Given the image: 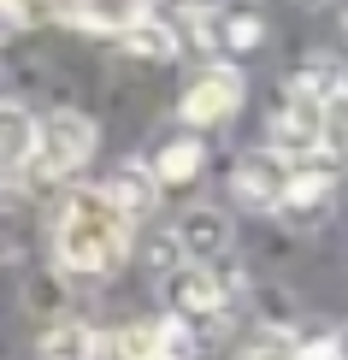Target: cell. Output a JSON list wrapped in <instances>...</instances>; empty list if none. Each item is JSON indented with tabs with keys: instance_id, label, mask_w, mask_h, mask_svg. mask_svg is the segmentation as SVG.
I'll return each instance as SVG.
<instances>
[{
	"instance_id": "2e32d148",
	"label": "cell",
	"mask_w": 348,
	"mask_h": 360,
	"mask_svg": "<svg viewBox=\"0 0 348 360\" xmlns=\"http://www.w3.org/2000/svg\"><path fill=\"white\" fill-rule=\"evenodd\" d=\"M107 195H112L118 207H124L130 219H142L148 207H154V195H160V189H154V177H148V166H142V160H124V166L112 172V184H107Z\"/></svg>"
},
{
	"instance_id": "5b68a950",
	"label": "cell",
	"mask_w": 348,
	"mask_h": 360,
	"mask_svg": "<svg viewBox=\"0 0 348 360\" xmlns=\"http://www.w3.org/2000/svg\"><path fill=\"white\" fill-rule=\"evenodd\" d=\"M242 71L236 65H201L189 77L183 89V101H177V112H183V124L189 130H219V124H231L236 107H242Z\"/></svg>"
},
{
	"instance_id": "4fadbf2b",
	"label": "cell",
	"mask_w": 348,
	"mask_h": 360,
	"mask_svg": "<svg viewBox=\"0 0 348 360\" xmlns=\"http://www.w3.org/2000/svg\"><path fill=\"white\" fill-rule=\"evenodd\" d=\"M148 360H201V331L183 319H148Z\"/></svg>"
},
{
	"instance_id": "8fae6325",
	"label": "cell",
	"mask_w": 348,
	"mask_h": 360,
	"mask_svg": "<svg viewBox=\"0 0 348 360\" xmlns=\"http://www.w3.org/2000/svg\"><path fill=\"white\" fill-rule=\"evenodd\" d=\"M107 342H101L95 325H83V319H53L48 331H41L36 342V360H95Z\"/></svg>"
},
{
	"instance_id": "ba28073f",
	"label": "cell",
	"mask_w": 348,
	"mask_h": 360,
	"mask_svg": "<svg viewBox=\"0 0 348 360\" xmlns=\"http://www.w3.org/2000/svg\"><path fill=\"white\" fill-rule=\"evenodd\" d=\"M207 41L242 59V53H254V48L266 41V18H260L254 6H242V0H236V6H224V12L207 18Z\"/></svg>"
},
{
	"instance_id": "3957f363",
	"label": "cell",
	"mask_w": 348,
	"mask_h": 360,
	"mask_svg": "<svg viewBox=\"0 0 348 360\" xmlns=\"http://www.w3.org/2000/svg\"><path fill=\"white\" fill-rule=\"evenodd\" d=\"M95 154V118L77 112V107H59L48 118H36V148H30V172L41 184H65L77 177Z\"/></svg>"
},
{
	"instance_id": "30bf717a",
	"label": "cell",
	"mask_w": 348,
	"mask_h": 360,
	"mask_svg": "<svg viewBox=\"0 0 348 360\" xmlns=\"http://www.w3.org/2000/svg\"><path fill=\"white\" fill-rule=\"evenodd\" d=\"M30 148H36V118L18 101H0V177L30 172Z\"/></svg>"
},
{
	"instance_id": "9c48e42d",
	"label": "cell",
	"mask_w": 348,
	"mask_h": 360,
	"mask_svg": "<svg viewBox=\"0 0 348 360\" xmlns=\"http://www.w3.org/2000/svg\"><path fill=\"white\" fill-rule=\"evenodd\" d=\"M201 172H207V142H201V136H177V142H165L160 154H154V166H148L154 189H183V184H195Z\"/></svg>"
},
{
	"instance_id": "7a4b0ae2",
	"label": "cell",
	"mask_w": 348,
	"mask_h": 360,
	"mask_svg": "<svg viewBox=\"0 0 348 360\" xmlns=\"http://www.w3.org/2000/svg\"><path fill=\"white\" fill-rule=\"evenodd\" d=\"M266 148L271 154H283L295 166V160H313L325 154L330 142H337V107H325V101H313L307 89H283V101L271 107V124H266Z\"/></svg>"
},
{
	"instance_id": "277c9868",
	"label": "cell",
	"mask_w": 348,
	"mask_h": 360,
	"mask_svg": "<svg viewBox=\"0 0 348 360\" xmlns=\"http://www.w3.org/2000/svg\"><path fill=\"white\" fill-rule=\"evenodd\" d=\"M165 302H172V319L183 325H219L236 307V283L219 266H172L165 272Z\"/></svg>"
},
{
	"instance_id": "e0dca14e",
	"label": "cell",
	"mask_w": 348,
	"mask_h": 360,
	"mask_svg": "<svg viewBox=\"0 0 348 360\" xmlns=\"http://www.w3.org/2000/svg\"><path fill=\"white\" fill-rule=\"evenodd\" d=\"M236 360H295V331H283V325H260V331H248Z\"/></svg>"
},
{
	"instance_id": "9a60e30c",
	"label": "cell",
	"mask_w": 348,
	"mask_h": 360,
	"mask_svg": "<svg viewBox=\"0 0 348 360\" xmlns=\"http://www.w3.org/2000/svg\"><path fill=\"white\" fill-rule=\"evenodd\" d=\"M136 6H142V0H65V18L95 30V36H118Z\"/></svg>"
},
{
	"instance_id": "52a82bcc",
	"label": "cell",
	"mask_w": 348,
	"mask_h": 360,
	"mask_svg": "<svg viewBox=\"0 0 348 360\" xmlns=\"http://www.w3.org/2000/svg\"><path fill=\"white\" fill-rule=\"evenodd\" d=\"M231 243H236V231H231V219L219 207H189L177 219V231H172V248H177L183 266H219L231 254Z\"/></svg>"
},
{
	"instance_id": "ac0fdd59",
	"label": "cell",
	"mask_w": 348,
	"mask_h": 360,
	"mask_svg": "<svg viewBox=\"0 0 348 360\" xmlns=\"http://www.w3.org/2000/svg\"><path fill=\"white\" fill-rule=\"evenodd\" d=\"M295 360H342V342L337 337H313V342L295 337Z\"/></svg>"
},
{
	"instance_id": "5bb4252c",
	"label": "cell",
	"mask_w": 348,
	"mask_h": 360,
	"mask_svg": "<svg viewBox=\"0 0 348 360\" xmlns=\"http://www.w3.org/2000/svg\"><path fill=\"white\" fill-rule=\"evenodd\" d=\"M325 207H330V172H295V177H290V195H283L278 213L313 224V219H325Z\"/></svg>"
},
{
	"instance_id": "8992f818",
	"label": "cell",
	"mask_w": 348,
	"mask_h": 360,
	"mask_svg": "<svg viewBox=\"0 0 348 360\" xmlns=\"http://www.w3.org/2000/svg\"><path fill=\"white\" fill-rule=\"evenodd\" d=\"M290 177H295V166L283 154L248 148V154H236V166H231V195H236V207H248V213H278L283 195H290Z\"/></svg>"
},
{
	"instance_id": "d6986e66",
	"label": "cell",
	"mask_w": 348,
	"mask_h": 360,
	"mask_svg": "<svg viewBox=\"0 0 348 360\" xmlns=\"http://www.w3.org/2000/svg\"><path fill=\"white\" fill-rule=\"evenodd\" d=\"M295 6H325V0H295Z\"/></svg>"
},
{
	"instance_id": "7c38bea8",
	"label": "cell",
	"mask_w": 348,
	"mask_h": 360,
	"mask_svg": "<svg viewBox=\"0 0 348 360\" xmlns=\"http://www.w3.org/2000/svg\"><path fill=\"white\" fill-rule=\"evenodd\" d=\"M118 36H124V48L142 53V59H172V53H177V30H172V18L154 12V6H136L130 24L118 30Z\"/></svg>"
},
{
	"instance_id": "6da1fadb",
	"label": "cell",
	"mask_w": 348,
	"mask_h": 360,
	"mask_svg": "<svg viewBox=\"0 0 348 360\" xmlns=\"http://www.w3.org/2000/svg\"><path fill=\"white\" fill-rule=\"evenodd\" d=\"M136 219L107 195V184H77L53 219V260L71 278H107L124 266Z\"/></svg>"
}]
</instances>
